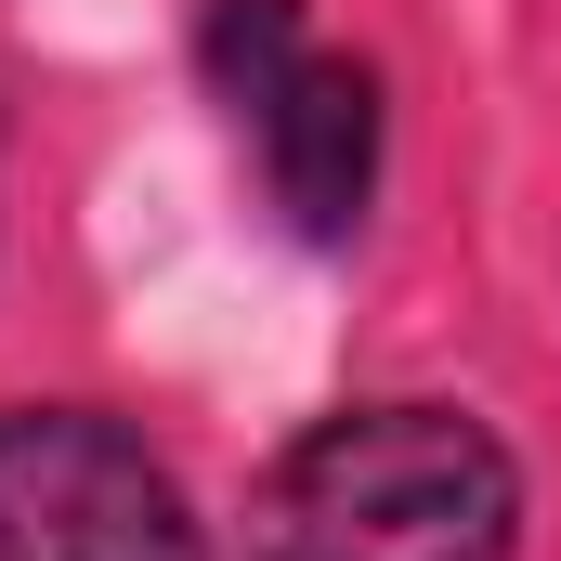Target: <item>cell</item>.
I'll return each instance as SVG.
<instances>
[{
    "mask_svg": "<svg viewBox=\"0 0 561 561\" xmlns=\"http://www.w3.org/2000/svg\"><path fill=\"white\" fill-rule=\"evenodd\" d=\"M523 444L457 392H353L249 483L236 561H523Z\"/></svg>",
    "mask_w": 561,
    "mask_h": 561,
    "instance_id": "cell-1",
    "label": "cell"
},
{
    "mask_svg": "<svg viewBox=\"0 0 561 561\" xmlns=\"http://www.w3.org/2000/svg\"><path fill=\"white\" fill-rule=\"evenodd\" d=\"M183 66L222 105L287 249H353L392 183V79L313 26V0H196Z\"/></svg>",
    "mask_w": 561,
    "mask_h": 561,
    "instance_id": "cell-2",
    "label": "cell"
},
{
    "mask_svg": "<svg viewBox=\"0 0 561 561\" xmlns=\"http://www.w3.org/2000/svg\"><path fill=\"white\" fill-rule=\"evenodd\" d=\"M0 561H222L157 431L92 392L0 405Z\"/></svg>",
    "mask_w": 561,
    "mask_h": 561,
    "instance_id": "cell-3",
    "label": "cell"
}]
</instances>
